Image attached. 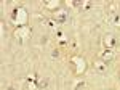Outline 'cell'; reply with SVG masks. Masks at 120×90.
I'll return each instance as SVG.
<instances>
[{
	"label": "cell",
	"instance_id": "6da1fadb",
	"mask_svg": "<svg viewBox=\"0 0 120 90\" xmlns=\"http://www.w3.org/2000/svg\"><path fill=\"white\" fill-rule=\"evenodd\" d=\"M29 19V15H27V10L22 8V7H19V8L15 10V16H13V21H15V24L16 26H26V23H27Z\"/></svg>",
	"mask_w": 120,
	"mask_h": 90
},
{
	"label": "cell",
	"instance_id": "7a4b0ae2",
	"mask_svg": "<svg viewBox=\"0 0 120 90\" xmlns=\"http://www.w3.org/2000/svg\"><path fill=\"white\" fill-rule=\"evenodd\" d=\"M71 61L75 66V74L77 76H80V74H83V72L86 71V61L83 60L82 56H72Z\"/></svg>",
	"mask_w": 120,
	"mask_h": 90
},
{
	"label": "cell",
	"instance_id": "3957f363",
	"mask_svg": "<svg viewBox=\"0 0 120 90\" xmlns=\"http://www.w3.org/2000/svg\"><path fill=\"white\" fill-rule=\"evenodd\" d=\"M30 36H32V31H30V27H27V26L16 27V31H15V37H16L18 40H27Z\"/></svg>",
	"mask_w": 120,
	"mask_h": 90
},
{
	"label": "cell",
	"instance_id": "277c9868",
	"mask_svg": "<svg viewBox=\"0 0 120 90\" xmlns=\"http://www.w3.org/2000/svg\"><path fill=\"white\" fill-rule=\"evenodd\" d=\"M66 19H67V13H66L64 10H58V11H55V21L56 23H64Z\"/></svg>",
	"mask_w": 120,
	"mask_h": 90
},
{
	"label": "cell",
	"instance_id": "5b68a950",
	"mask_svg": "<svg viewBox=\"0 0 120 90\" xmlns=\"http://www.w3.org/2000/svg\"><path fill=\"white\" fill-rule=\"evenodd\" d=\"M114 56H115V55H114V52H112V48H106V50L101 53V60L107 63V61H111Z\"/></svg>",
	"mask_w": 120,
	"mask_h": 90
},
{
	"label": "cell",
	"instance_id": "8992f818",
	"mask_svg": "<svg viewBox=\"0 0 120 90\" xmlns=\"http://www.w3.org/2000/svg\"><path fill=\"white\" fill-rule=\"evenodd\" d=\"M104 45H106V48H112L115 45V37L112 36V34H107V36L104 37Z\"/></svg>",
	"mask_w": 120,
	"mask_h": 90
},
{
	"label": "cell",
	"instance_id": "52a82bcc",
	"mask_svg": "<svg viewBox=\"0 0 120 90\" xmlns=\"http://www.w3.org/2000/svg\"><path fill=\"white\" fill-rule=\"evenodd\" d=\"M26 84H27L29 90H35V87H37V79H35V76H29L27 79H26Z\"/></svg>",
	"mask_w": 120,
	"mask_h": 90
},
{
	"label": "cell",
	"instance_id": "ba28073f",
	"mask_svg": "<svg viewBox=\"0 0 120 90\" xmlns=\"http://www.w3.org/2000/svg\"><path fill=\"white\" fill-rule=\"evenodd\" d=\"M94 69H96V71H99V72H106L107 71V63H106V61H96V63H94Z\"/></svg>",
	"mask_w": 120,
	"mask_h": 90
},
{
	"label": "cell",
	"instance_id": "9c48e42d",
	"mask_svg": "<svg viewBox=\"0 0 120 90\" xmlns=\"http://www.w3.org/2000/svg\"><path fill=\"white\" fill-rule=\"evenodd\" d=\"M45 7L48 10H58L59 8V2H58V0H48L45 3Z\"/></svg>",
	"mask_w": 120,
	"mask_h": 90
},
{
	"label": "cell",
	"instance_id": "30bf717a",
	"mask_svg": "<svg viewBox=\"0 0 120 90\" xmlns=\"http://www.w3.org/2000/svg\"><path fill=\"white\" fill-rule=\"evenodd\" d=\"M67 5H69V7H72V8H82V2H80V0H69V2H67Z\"/></svg>",
	"mask_w": 120,
	"mask_h": 90
},
{
	"label": "cell",
	"instance_id": "8fae6325",
	"mask_svg": "<svg viewBox=\"0 0 120 90\" xmlns=\"http://www.w3.org/2000/svg\"><path fill=\"white\" fill-rule=\"evenodd\" d=\"M112 24L115 27H120V15H112Z\"/></svg>",
	"mask_w": 120,
	"mask_h": 90
},
{
	"label": "cell",
	"instance_id": "7c38bea8",
	"mask_svg": "<svg viewBox=\"0 0 120 90\" xmlns=\"http://www.w3.org/2000/svg\"><path fill=\"white\" fill-rule=\"evenodd\" d=\"M82 87H83V82H80V81H79V82H77V84H75L74 90H80V89H82Z\"/></svg>",
	"mask_w": 120,
	"mask_h": 90
}]
</instances>
